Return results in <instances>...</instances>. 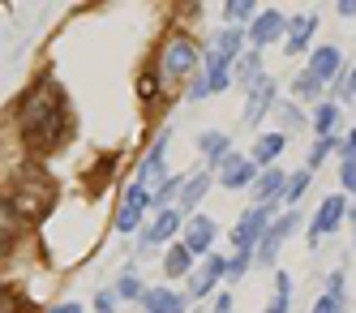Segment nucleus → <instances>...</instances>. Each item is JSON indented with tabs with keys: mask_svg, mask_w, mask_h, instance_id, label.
Returning <instances> with one entry per match:
<instances>
[{
	"mask_svg": "<svg viewBox=\"0 0 356 313\" xmlns=\"http://www.w3.org/2000/svg\"><path fill=\"white\" fill-rule=\"evenodd\" d=\"M17 125H22V138L35 154H47L56 150L69 134V103H65V90L56 86L52 73L39 77V86L22 99V112H17Z\"/></svg>",
	"mask_w": 356,
	"mask_h": 313,
	"instance_id": "obj_1",
	"label": "nucleus"
},
{
	"mask_svg": "<svg viewBox=\"0 0 356 313\" xmlns=\"http://www.w3.org/2000/svg\"><path fill=\"white\" fill-rule=\"evenodd\" d=\"M56 198V185L43 176V168H17L13 185H9V206L22 215H43Z\"/></svg>",
	"mask_w": 356,
	"mask_h": 313,
	"instance_id": "obj_2",
	"label": "nucleus"
},
{
	"mask_svg": "<svg viewBox=\"0 0 356 313\" xmlns=\"http://www.w3.org/2000/svg\"><path fill=\"white\" fill-rule=\"evenodd\" d=\"M197 43L185 39V35H172L168 47H163V77H189L197 69Z\"/></svg>",
	"mask_w": 356,
	"mask_h": 313,
	"instance_id": "obj_3",
	"label": "nucleus"
},
{
	"mask_svg": "<svg viewBox=\"0 0 356 313\" xmlns=\"http://www.w3.org/2000/svg\"><path fill=\"white\" fill-rule=\"evenodd\" d=\"M352 211L348 206V193H335V198H326L322 206H318V215H314V223H309V245H318L326 232H335L339 223H343V215Z\"/></svg>",
	"mask_w": 356,
	"mask_h": 313,
	"instance_id": "obj_4",
	"label": "nucleus"
},
{
	"mask_svg": "<svg viewBox=\"0 0 356 313\" xmlns=\"http://www.w3.org/2000/svg\"><path fill=\"white\" fill-rule=\"evenodd\" d=\"M146 206H155V193H150L146 185H129V189H124V206H120V215H116V227L120 232H138Z\"/></svg>",
	"mask_w": 356,
	"mask_h": 313,
	"instance_id": "obj_5",
	"label": "nucleus"
},
{
	"mask_svg": "<svg viewBox=\"0 0 356 313\" xmlns=\"http://www.w3.org/2000/svg\"><path fill=\"white\" fill-rule=\"evenodd\" d=\"M219 185L223 189H253L258 185V163L245 159V154H227L219 163Z\"/></svg>",
	"mask_w": 356,
	"mask_h": 313,
	"instance_id": "obj_6",
	"label": "nucleus"
},
{
	"mask_svg": "<svg viewBox=\"0 0 356 313\" xmlns=\"http://www.w3.org/2000/svg\"><path fill=\"white\" fill-rule=\"evenodd\" d=\"M292 227H296V211L279 215V219L266 227V236H262V245H258V262H262V266H275V257H279V249H284V241L292 236Z\"/></svg>",
	"mask_w": 356,
	"mask_h": 313,
	"instance_id": "obj_7",
	"label": "nucleus"
},
{
	"mask_svg": "<svg viewBox=\"0 0 356 313\" xmlns=\"http://www.w3.org/2000/svg\"><path fill=\"white\" fill-rule=\"evenodd\" d=\"M215 236H219V227H215V219H207V215H193V219L185 223V249H189L193 257H197V253L211 257Z\"/></svg>",
	"mask_w": 356,
	"mask_h": 313,
	"instance_id": "obj_8",
	"label": "nucleus"
},
{
	"mask_svg": "<svg viewBox=\"0 0 356 313\" xmlns=\"http://www.w3.org/2000/svg\"><path fill=\"white\" fill-rule=\"evenodd\" d=\"M284 31H288V17L275 13V9H266V13H258V22L249 26V43L253 47H266V43H275Z\"/></svg>",
	"mask_w": 356,
	"mask_h": 313,
	"instance_id": "obj_9",
	"label": "nucleus"
},
{
	"mask_svg": "<svg viewBox=\"0 0 356 313\" xmlns=\"http://www.w3.org/2000/svg\"><path fill=\"white\" fill-rule=\"evenodd\" d=\"M275 103V77H262L258 86L249 90V103H245V125H258Z\"/></svg>",
	"mask_w": 356,
	"mask_h": 313,
	"instance_id": "obj_10",
	"label": "nucleus"
},
{
	"mask_svg": "<svg viewBox=\"0 0 356 313\" xmlns=\"http://www.w3.org/2000/svg\"><path fill=\"white\" fill-rule=\"evenodd\" d=\"M176 232H181V211H159V219L142 232V245H146V249H155V245L172 241Z\"/></svg>",
	"mask_w": 356,
	"mask_h": 313,
	"instance_id": "obj_11",
	"label": "nucleus"
},
{
	"mask_svg": "<svg viewBox=\"0 0 356 313\" xmlns=\"http://www.w3.org/2000/svg\"><path fill=\"white\" fill-rule=\"evenodd\" d=\"M245 39H249V31H241V26H227V31H219L215 35V43H211V51L215 56H223V61H241L245 56Z\"/></svg>",
	"mask_w": 356,
	"mask_h": 313,
	"instance_id": "obj_12",
	"label": "nucleus"
},
{
	"mask_svg": "<svg viewBox=\"0 0 356 313\" xmlns=\"http://www.w3.org/2000/svg\"><path fill=\"white\" fill-rule=\"evenodd\" d=\"M339 69H343V56H339V47H318L314 56H309V73L318 77L322 86H326V82H335V77H339Z\"/></svg>",
	"mask_w": 356,
	"mask_h": 313,
	"instance_id": "obj_13",
	"label": "nucleus"
},
{
	"mask_svg": "<svg viewBox=\"0 0 356 313\" xmlns=\"http://www.w3.org/2000/svg\"><path fill=\"white\" fill-rule=\"evenodd\" d=\"M288 185H292V180L279 172V168H266V172L258 176V185H253V198H258V206H262V202H284Z\"/></svg>",
	"mask_w": 356,
	"mask_h": 313,
	"instance_id": "obj_14",
	"label": "nucleus"
},
{
	"mask_svg": "<svg viewBox=\"0 0 356 313\" xmlns=\"http://www.w3.org/2000/svg\"><path fill=\"white\" fill-rule=\"evenodd\" d=\"M142 309L146 313H185V296L172 292V288H150L142 296Z\"/></svg>",
	"mask_w": 356,
	"mask_h": 313,
	"instance_id": "obj_15",
	"label": "nucleus"
},
{
	"mask_svg": "<svg viewBox=\"0 0 356 313\" xmlns=\"http://www.w3.org/2000/svg\"><path fill=\"white\" fill-rule=\"evenodd\" d=\"M219 279H227V262L219 253H211L207 257V266H202L197 275H193V296H207V292H215V283Z\"/></svg>",
	"mask_w": 356,
	"mask_h": 313,
	"instance_id": "obj_16",
	"label": "nucleus"
},
{
	"mask_svg": "<svg viewBox=\"0 0 356 313\" xmlns=\"http://www.w3.org/2000/svg\"><path fill=\"white\" fill-rule=\"evenodd\" d=\"M318 31V13H300L288 22V51L296 56V51H305V43H309V35Z\"/></svg>",
	"mask_w": 356,
	"mask_h": 313,
	"instance_id": "obj_17",
	"label": "nucleus"
},
{
	"mask_svg": "<svg viewBox=\"0 0 356 313\" xmlns=\"http://www.w3.org/2000/svg\"><path fill=\"white\" fill-rule=\"evenodd\" d=\"M227 69H232V61H223V56H215V51H207V69H202V77H207L211 95H219V90L236 77V73H227Z\"/></svg>",
	"mask_w": 356,
	"mask_h": 313,
	"instance_id": "obj_18",
	"label": "nucleus"
},
{
	"mask_svg": "<svg viewBox=\"0 0 356 313\" xmlns=\"http://www.w3.org/2000/svg\"><path fill=\"white\" fill-rule=\"evenodd\" d=\"M262 77H266V73H262V56H258V47H253V51H245V56L236 61V82H241L245 90H253Z\"/></svg>",
	"mask_w": 356,
	"mask_h": 313,
	"instance_id": "obj_19",
	"label": "nucleus"
},
{
	"mask_svg": "<svg viewBox=\"0 0 356 313\" xmlns=\"http://www.w3.org/2000/svg\"><path fill=\"white\" fill-rule=\"evenodd\" d=\"M197 150L207 154L211 163H223L227 154H232V150H227V134H219V129H211V134H202V138H197Z\"/></svg>",
	"mask_w": 356,
	"mask_h": 313,
	"instance_id": "obj_20",
	"label": "nucleus"
},
{
	"mask_svg": "<svg viewBox=\"0 0 356 313\" xmlns=\"http://www.w3.org/2000/svg\"><path fill=\"white\" fill-rule=\"evenodd\" d=\"M284 146H288V138H284V134H266L258 146H253L249 159H253V163H275L279 154H284Z\"/></svg>",
	"mask_w": 356,
	"mask_h": 313,
	"instance_id": "obj_21",
	"label": "nucleus"
},
{
	"mask_svg": "<svg viewBox=\"0 0 356 313\" xmlns=\"http://www.w3.org/2000/svg\"><path fill=\"white\" fill-rule=\"evenodd\" d=\"M207 189H211V172H202V176H193L189 185H185V193H181V211H189V219H193V206L207 198Z\"/></svg>",
	"mask_w": 356,
	"mask_h": 313,
	"instance_id": "obj_22",
	"label": "nucleus"
},
{
	"mask_svg": "<svg viewBox=\"0 0 356 313\" xmlns=\"http://www.w3.org/2000/svg\"><path fill=\"white\" fill-rule=\"evenodd\" d=\"M189 266H193V253L185 249V241H181V245H172L168 257H163V271L176 279V275H189Z\"/></svg>",
	"mask_w": 356,
	"mask_h": 313,
	"instance_id": "obj_23",
	"label": "nucleus"
},
{
	"mask_svg": "<svg viewBox=\"0 0 356 313\" xmlns=\"http://www.w3.org/2000/svg\"><path fill=\"white\" fill-rule=\"evenodd\" d=\"M163 146H168V138H159V142H155V150L146 154V163L138 168V185H150V180L159 176V168H163Z\"/></svg>",
	"mask_w": 356,
	"mask_h": 313,
	"instance_id": "obj_24",
	"label": "nucleus"
},
{
	"mask_svg": "<svg viewBox=\"0 0 356 313\" xmlns=\"http://www.w3.org/2000/svg\"><path fill=\"white\" fill-rule=\"evenodd\" d=\"M335 120H339V108L335 103H322V108L314 112V129H318V138H335L330 129H335Z\"/></svg>",
	"mask_w": 356,
	"mask_h": 313,
	"instance_id": "obj_25",
	"label": "nucleus"
},
{
	"mask_svg": "<svg viewBox=\"0 0 356 313\" xmlns=\"http://www.w3.org/2000/svg\"><path fill=\"white\" fill-rule=\"evenodd\" d=\"M185 185H189V180H181V176H168V180H163V185L155 189V206H159V211H172V206H168V202H172L176 193H185Z\"/></svg>",
	"mask_w": 356,
	"mask_h": 313,
	"instance_id": "obj_26",
	"label": "nucleus"
},
{
	"mask_svg": "<svg viewBox=\"0 0 356 313\" xmlns=\"http://www.w3.org/2000/svg\"><path fill=\"white\" fill-rule=\"evenodd\" d=\"M116 296H124V300H142V296H146L142 279H138V275H124V279L116 283Z\"/></svg>",
	"mask_w": 356,
	"mask_h": 313,
	"instance_id": "obj_27",
	"label": "nucleus"
},
{
	"mask_svg": "<svg viewBox=\"0 0 356 313\" xmlns=\"http://www.w3.org/2000/svg\"><path fill=\"white\" fill-rule=\"evenodd\" d=\"M227 17L232 22H258V9H253V0H232V5H227Z\"/></svg>",
	"mask_w": 356,
	"mask_h": 313,
	"instance_id": "obj_28",
	"label": "nucleus"
},
{
	"mask_svg": "<svg viewBox=\"0 0 356 313\" xmlns=\"http://www.w3.org/2000/svg\"><path fill=\"white\" fill-rule=\"evenodd\" d=\"M253 257H258V253H249V249H241V253L232 257V262H227V279H232V283H241V279H245V271H249V262H253Z\"/></svg>",
	"mask_w": 356,
	"mask_h": 313,
	"instance_id": "obj_29",
	"label": "nucleus"
},
{
	"mask_svg": "<svg viewBox=\"0 0 356 313\" xmlns=\"http://www.w3.org/2000/svg\"><path fill=\"white\" fill-rule=\"evenodd\" d=\"M330 146H335V138H318V142H314V150H309V163H305V168L318 172V168H322V159L330 154Z\"/></svg>",
	"mask_w": 356,
	"mask_h": 313,
	"instance_id": "obj_30",
	"label": "nucleus"
},
{
	"mask_svg": "<svg viewBox=\"0 0 356 313\" xmlns=\"http://www.w3.org/2000/svg\"><path fill=\"white\" fill-rule=\"evenodd\" d=\"M309 180H314V172H309V168L296 172V176H292V185H288V193H284V202H296V198L305 193V185H309Z\"/></svg>",
	"mask_w": 356,
	"mask_h": 313,
	"instance_id": "obj_31",
	"label": "nucleus"
},
{
	"mask_svg": "<svg viewBox=\"0 0 356 313\" xmlns=\"http://www.w3.org/2000/svg\"><path fill=\"white\" fill-rule=\"evenodd\" d=\"M318 90H322V82H318L314 73H300V77H296V95H300V99H314Z\"/></svg>",
	"mask_w": 356,
	"mask_h": 313,
	"instance_id": "obj_32",
	"label": "nucleus"
},
{
	"mask_svg": "<svg viewBox=\"0 0 356 313\" xmlns=\"http://www.w3.org/2000/svg\"><path fill=\"white\" fill-rule=\"evenodd\" d=\"M326 296H335V300H348V283H343V271H335V275H330V283H326Z\"/></svg>",
	"mask_w": 356,
	"mask_h": 313,
	"instance_id": "obj_33",
	"label": "nucleus"
},
{
	"mask_svg": "<svg viewBox=\"0 0 356 313\" xmlns=\"http://www.w3.org/2000/svg\"><path fill=\"white\" fill-rule=\"evenodd\" d=\"M339 154H343V163H356V129H352V134H343Z\"/></svg>",
	"mask_w": 356,
	"mask_h": 313,
	"instance_id": "obj_34",
	"label": "nucleus"
},
{
	"mask_svg": "<svg viewBox=\"0 0 356 313\" xmlns=\"http://www.w3.org/2000/svg\"><path fill=\"white\" fill-rule=\"evenodd\" d=\"M112 305H116V288H108V292L95 296V313H112Z\"/></svg>",
	"mask_w": 356,
	"mask_h": 313,
	"instance_id": "obj_35",
	"label": "nucleus"
},
{
	"mask_svg": "<svg viewBox=\"0 0 356 313\" xmlns=\"http://www.w3.org/2000/svg\"><path fill=\"white\" fill-rule=\"evenodd\" d=\"M339 180H343V193H356V163H343Z\"/></svg>",
	"mask_w": 356,
	"mask_h": 313,
	"instance_id": "obj_36",
	"label": "nucleus"
},
{
	"mask_svg": "<svg viewBox=\"0 0 356 313\" xmlns=\"http://www.w3.org/2000/svg\"><path fill=\"white\" fill-rule=\"evenodd\" d=\"M314 313H343V300H335V296H322V300L314 305Z\"/></svg>",
	"mask_w": 356,
	"mask_h": 313,
	"instance_id": "obj_37",
	"label": "nucleus"
},
{
	"mask_svg": "<svg viewBox=\"0 0 356 313\" xmlns=\"http://www.w3.org/2000/svg\"><path fill=\"white\" fill-rule=\"evenodd\" d=\"M138 90H142V99H155V90H159V77H155V73H146Z\"/></svg>",
	"mask_w": 356,
	"mask_h": 313,
	"instance_id": "obj_38",
	"label": "nucleus"
},
{
	"mask_svg": "<svg viewBox=\"0 0 356 313\" xmlns=\"http://www.w3.org/2000/svg\"><path fill=\"white\" fill-rule=\"evenodd\" d=\"M207 95H211V86H207V77L197 73V77H193V86H189V99H207Z\"/></svg>",
	"mask_w": 356,
	"mask_h": 313,
	"instance_id": "obj_39",
	"label": "nucleus"
},
{
	"mask_svg": "<svg viewBox=\"0 0 356 313\" xmlns=\"http://www.w3.org/2000/svg\"><path fill=\"white\" fill-rule=\"evenodd\" d=\"M266 313H288V296H284V292H275V300L266 305Z\"/></svg>",
	"mask_w": 356,
	"mask_h": 313,
	"instance_id": "obj_40",
	"label": "nucleus"
},
{
	"mask_svg": "<svg viewBox=\"0 0 356 313\" xmlns=\"http://www.w3.org/2000/svg\"><path fill=\"white\" fill-rule=\"evenodd\" d=\"M339 95H356V65L348 69V82H339Z\"/></svg>",
	"mask_w": 356,
	"mask_h": 313,
	"instance_id": "obj_41",
	"label": "nucleus"
},
{
	"mask_svg": "<svg viewBox=\"0 0 356 313\" xmlns=\"http://www.w3.org/2000/svg\"><path fill=\"white\" fill-rule=\"evenodd\" d=\"M339 17H356V0H339Z\"/></svg>",
	"mask_w": 356,
	"mask_h": 313,
	"instance_id": "obj_42",
	"label": "nucleus"
},
{
	"mask_svg": "<svg viewBox=\"0 0 356 313\" xmlns=\"http://www.w3.org/2000/svg\"><path fill=\"white\" fill-rule=\"evenodd\" d=\"M211 313H232V296H219V300H215V309H211Z\"/></svg>",
	"mask_w": 356,
	"mask_h": 313,
	"instance_id": "obj_43",
	"label": "nucleus"
},
{
	"mask_svg": "<svg viewBox=\"0 0 356 313\" xmlns=\"http://www.w3.org/2000/svg\"><path fill=\"white\" fill-rule=\"evenodd\" d=\"M47 313H82V305H73V300H69V305H52Z\"/></svg>",
	"mask_w": 356,
	"mask_h": 313,
	"instance_id": "obj_44",
	"label": "nucleus"
},
{
	"mask_svg": "<svg viewBox=\"0 0 356 313\" xmlns=\"http://www.w3.org/2000/svg\"><path fill=\"white\" fill-rule=\"evenodd\" d=\"M352 227H356V206H352Z\"/></svg>",
	"mask_w": 356,
	"mask_h": 313,
	"instance_id": "obj_45",
	"label": "nucleus"
}]
</instances>
